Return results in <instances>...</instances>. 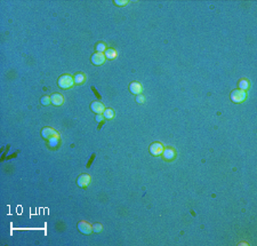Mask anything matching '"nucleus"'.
Listing matches in <instances>:
<instances>
[{"mask_svg":"<svg viewBox=\"0 0 257 246\" xmlns=\"http://www.w3.org/2000/svg\"><path fill=\"white\" fill-rule=\"evenodd\" d=\"M73 84H74V80H73V77H71L70 74H64L58 79V86L63 89L72 87Z\"/></svg>","mask_w":257,"mask_h":246,"instance_id":"nucleus-1","label":"nucleus"},{"mask_svg":"<svg viewBox=\"0 0 257 246\" xmlns=\"http://www.w3.org/2000/svg\"><path fill=\"white\" fill-rule=\"evenodd\" d=\"M246 99V93L245 91H241V89H235L231 93V100L235 103H241L243 102Z\"/></svg>","mask_w":257,"mask_h":246,"instance_id":"nucleus-2","label":"nucleus"},{"mask_svg":"<svg viewBox=\"0 0 257 246\" xmlns=\"http://www.w3.org/2000/svg\"><path fill=\"white\" fill-rule=\"evenodd\" d=\"M78 229L83 235H90L93 232V227L86 221H80L78 223Z\"/></svg>","mask_w":257,"mask_h":246,"instance_id":"nucleus-3","label":"nucleus"},{"mask_svg":"<svg viewBox=\"0 0 257 246\" xmlns=\"http://www.w3.org/2000/svg\"><path fill=\"white\" fill-rule=\"evenodd\" d=\"M150 152L153 156H160L161 153L163 152V147L162 144L159 142H154L150 145Z\"/></svg>","mask_w":257,"mask_h":246,"instance_id":"nucleus-4","label":"nucleus"},{"mask_svg":"<svg viewBox=\"0 0 257 246\" xmlns=\"http://www.w3.org/2000/svg\"><path fill=\"white\" fill-rule=\"evenodd\" d=\"M106 57H105L104 53H95L91 56V63L95 65H102L105 62Z\"/></svg>","mask_w":257,"mask_h":246,"instance_id":"nucleus-5","label":"nucleus"},{"mask_svg":"<svg viewBox=\"0 0 257 246\" xmlns=\"http://www.w3.org/2000/svg\"><path fill=\"white\" fill-rule=\"evenodd\" d=\"M90 109L93 110V112H95L97 115H101V113L104 112L105 107L103 103H101V102H98V101H95V102H93V103L90 104Z\"/></svg>","mask_w":257,"mask_h":246,"instance_id":"nucleus-6","label":"nucleus"},{"mask_svg":"<svg viewBox=\"0 0 257 246\" xmlns=\"http://www.w3.org/2000/svg\"><path fill=\"white\" fill-rule=\"evenodd\" d=\"M89 182H90V176L88 174H81L77 180V183L80 188H86Z\"/></svg>","mask_w":257,"mask_h":246,"instance_id":"nucleus-7","label":"nucleus"},{"mask_svg":"<svg viewBox=\"0 0 257 246\" xmlns=\"http://www.w3.org/2000/svg\"><path fill=\"white\" fill-rule=\"evenodd\" d=\"M41 135H42L44 139H48V140L52 139V137H54V136H58L56 131H54V129L50 128V127H45V128L41 131Z\"/></svg>","mask_w":257,"mask_h":246,"instance_id":"nucleus-8","label":"nucleus"},{"mask_svg":"<svg viewBox=\"0 0 257 246\" xmlns=\"http://www.w3.org/2000/svg\"><path fill=\"white\" fill-rule=\"evenodd\" d=\"M63 96L61 95L60 93H55V94H53V95L50 96V101H52V103L54 104V105H56V107H58V105H61V104L63 103Z\"/></svg>","mask_w":257,"mask_h":246,"instance_id":"nucleus-9","label":"nucleus"},{"mask_svg":"<svg viewBox=\"0 0 257 246\" xmlns=\"http://www.w3.org/2000/svg\"><path fill=\"white\" fill-rule=\"evenodd\" d=\"M129 91H130L133 94H135V95H139L141 92H142V86H141L139 82H131V84L129 85Z\"/></svg>","mask_w":257,"mask_h":246,"instance_id":"nucleus-10","label":"nucleus"},{"mask_svg":"<svg viewBox=\"0 0 257 246\" xmlns=\"http://www.w3.org/2000/svg\"><path fill=\"white\" fill-rule=\"evenodd\" d=\"M162 155H163L165 159H167V160H170V159H173L174 157H175V151L173 150V149H170V148H167L166 150H163Z\"/></svg>","mask_w":257,"mask_h":246,"instance_id":"nucleus-11","label":"nucleus"},{"mask_svg":"<svg viewBox=\"0 0 257 246\" xmlns=\"http://www.w3.org/2000/svg\"><path fill=\"white\" fill-rule=\"evenodd\" d=\"M104 55L106 58H109V60H113V58L117 57V52H115L114 49H106V50L104 52Z\"/></svg>","mask_w":257,"mask_h":246,"instance_id":"nucleus-12","label":"nucleus"},{"mask_svg":"<svg viewBox=\"0 0 257 246\" xmlns=\"http://www.w3.org/2000/svg\"><path fill=\"white\" fill-rule=\"evenodd\" d=\"M103 116L106 119H112L113 117H114V111H113L112 109H105L104 112H103Z\"/></svg>","mask_w":257,"mask_h":246,"instance_id":"nucleus-13","label":"nucleus"},{"mask_svg":"<svg viewBox=\"0 0 257 246\" xmlns=\"http://www.w3.org/2000/svg\"><path fill=\"white\" fill-rule=\"evenodd\" d=\"M73 80H74V84H81V82H83V80H85V76L82 74V73H77L74 77H73Z\"/></svg>","mask_w":257,"mask_h":246,"instance_id":"nucleus-14","label":"nucleus"},{"mask_svg":"<svg viewBox=\"0 0 257 246\" xmlns=\"http://www.w3.org/2000/svg\"><path fill=\"white\" fill-rule=\"evenodd\" d=\"M249 87V81L246 79H241L239 81V89L241 91H245V89H248Z\"/></svg>","mask_w":257,"mask_h":246,"instance_id":"nucleus-15","label":"nucleus"},{"mask_svg":"<svg viewBox=\"0 0 257 246\" xmlns=\"http://www.w3.org/2000/svg\"><path fill=\"white\" fill-rule=\"evenodd\" d=\"M58 136H54V137H52V139H49V147H52V148H55L58 145Z\"/></svg>","mask_w":257,"mask_h":246,"instance_id":"nucleus-16","label":"nucleus"},{"mask_svg":"<svg viewBox=\"0 0 257 246\" xmlns=\"http://www.w3.org/2000/svg\"><path fill=\"white\" fill-rule=\"evenodd\" d=\"M96 50H97V53H104L105 50H106V46H105V44H103V42L97 44Z\"/></svg>","mask_w":257,"mask_h":246,"instance_id":"nucleus-17","label":"nucleus"},{"mask_svg":"<svg viewBox=\"0 0 257 246\" xmlns=\"http://www.w3.org/2000/svg\"><path fill=\"white\" fill-rule=\"evenodd\" d=\"M40 102L42 105H48L49 103H52V101H50V96H42L40 100Z\"/></svg>","mask_w":257,"mask_h":246,"instance_id":"nucleus-18","label":"nucleus"},{"mask_svg":"<svg viewBox=\"0 0 257 246\" xmlns=\"http://www.w3.org/2000/svg\"><path fill=\"white\" fill-rule=\"evenodd\" d=\"M93 231H94L95 234L101 232V231H102V224H101V223H95V224L93 226Z\"/></svg>","mask_w":257,"mask_h":246,"instance_id":"nucleus-19","label":"nucleus"},{"mask_svg":"<svg viewBox=\"0 0 257 246\" xmlns=\"http://www.w3.org/2000/svg\"><path fill=\"white\" fill-rule=\"evenodd\" d=\"M114 4L117 6H126L128 4V1L127 0H114Z\"/></svg>","mask_w":257,"mask_h":246,"instance_id":"nucleus-20","label":"nucleus"},{"mask_svg":"<svg viewBox=\"0 0 257 246\" xmlns=\"http://www.w3.org/2000/svg\"><path fill=\"white\" fill-rule=\"evenodd\" d=\"M103 119H104V116H103V115H97L96 117H95V120H96L97 123H102Z\"/></svg>","mask_w":257,"mask_h":246,"instance_id":"nucleus-21","label":"nucleus"},{"mask_svg":"<svg viewBox=\"0 0 257 246\" xmlns=\"http://www.w3.org/2000/svg\"><path fill=\"white\" fill-rule=\"evenodd\" d=\"M136 101L138 102V103H143V102H144V96L139 94V95H138V96L136 97Z\"/></svg>","mask_w":257,"mask_h":246,"instance_id":"nucleus-22","label":"nucleus"}]
</instances>
